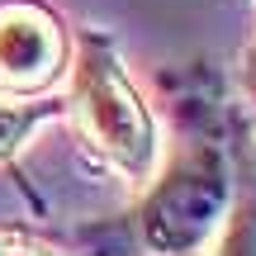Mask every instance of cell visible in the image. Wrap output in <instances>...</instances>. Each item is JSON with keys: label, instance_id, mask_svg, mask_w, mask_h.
I'll use <instances>...</instances> for the list:
<instances>
[{"label": "cell", "instance_id": "6da1fadb", "mask_svg": "<svg viewBox=\"0 0 256 256\" xmlns=\"http://www.w3.org/2000/svg\"><path fill=\"white\" fill-rule=\"evenodd\" d=\"M238 162L214 133L185 138L171 156L162 152L156 171L138 185L128 214L138 252L147 256H204L238 204Z\"/></svg>", "mask_w": 256, "mask_h": 256}, {"label": "cell", "instance_id": "7a4b0ae2", "mask_svg": "<svg viewBox=\"0 0 256 256\" xmlns=\"http://www.w3.org/2000/svg\"><path fill=\"white\" fill-rule=\"evenodd\" d=\"M62 86H66L62 104L81 128L86 147L119 180L138 190L162 162V128H156V114L142 100V90L128 81L119 43L104 28H76Z\"/></svg>", "mask_w": 256, "mask_h": 256}, {"label": "cell", "instance_id": "3957f363", "mask_svg": "<svg viewBox=\"0 0 256 256\" xmlns=\"http://www.w3.org/2000/svg\"><path fill=\"white\" fill-rule=\"evenodd\" d=\"M72 62V34L38 0H0V95H52Z\"/></svg>", "mask_w": 256, "mask_h": 256}, {"label": "cell", "instance_id": "277c9868", "mask_svg": "<svg viewBox=\"0 0 256 256\" xmlns=\"http://www.w3.org/2000/svg\"><path fill=\"white\" fill-rule=\"evenodd\" d=\"M66 104L52 95H34V100H14V95H0V162H14L28 147V138L43 124L62 119Z\"/></svg>", "mask_w": 256, "mask_h": 256}, {"label": "cell", "instance_id": "5b68a950", "mask_svg": "<svg viewBox=\"0 0 256 256\" xmlns=\"http://www.w3.org/2000/svg\"><path fill=\"white\" fill-rule=\"evenodd\" d=\"M204 256H256V190H238L228 223Z\"/></svg>", "mask_w": 256, "mask_h": 256}, {"label": "cell", "instance_id": "8992f818", "mask_svg": "<svg viewBox=\"0 0 256 256\" xmlns=\"http://www.w3.org/2000/svg\"><path fill=\"white\" fill-rule=\"evenodd\" d=\"M0 256H62V252L52 242L34 238V232H24V228H5L0 223Z\"/></svg>", "mask_w": 256, "mask_h": 256}, {"label": "cell", "instance_id": "52a82bcc", "mask_svg": "<svg viewBox=\"0 0 256 256\" xmlns=\"http://www.w3.org/2000/svg\"><path fill=\"white\" fill-rule=\"evenodd\" d=\"M238 90H242V100H247V110L256 119V38L238 52Z\"/></svg>", "mask_w": 256, "mask_h": 256}, {"label": "cell", "instance_id": "ba28073f", "mask_svg": "<svg viewBox=\"0 0 256 256\" xmlns=\"http://www.w3.org/2000/svg\"><path fill=\"white\" fill-rule=\"evenodd\" d=\"M252 166H256V152H252Z\"/></svg>", "mask_w": 256, "mask_h": 256}]
</instances>
